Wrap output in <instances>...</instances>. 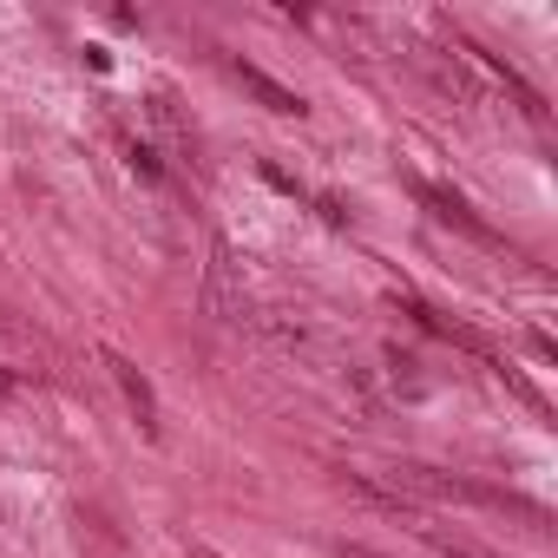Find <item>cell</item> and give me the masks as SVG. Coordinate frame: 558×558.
Here are the masks:
<instances>
[{"instance_id": "1", "label": "cell", "mask_w": 558, "mask_h": 558, "mask_svg": "<svg viewBox=\"0 0 558 558\" xmlns=\"http://www.w3.org/2000/svg\"><path fill=\"white\" fill-rule=\"evenodd\" d=\"M414 191H421V204H427V210H434L440 223H453V230H466L473 243H499V236H493V230L480 223V210H473V204H466L460 191H447V184H414Z\"/></svg>"}, {"instance_id": "6", "label": "cell", "mask_w": 558, "mask_h": 558, "mask_svg": "<svg viewBox=\"0 0 558 558\" xmlns=\"http://www.w3.org/2000/svg\"><path fill=\"white\" fill-rule=\"evenodd\" d=\"M336 551H342V558H381V551H368V545H349V538H342Z\"/></svg>"}, {"instance_id": "4", "label": "cell", "mask_w": 558, "mask_h": 558, "mask_svg": "<svg viewBox=\"0 0 558 558\" xmlns=\"http://www.w3.org/2000/svg\"><path fill=\"white\" fill-rule=\"evenodd\" d=\"M230 276H236V263H230V250L217 243V250H210V310L236 323V316H243V296H236V283H230Z\"/></svg>"}, {"instance_id": "2", "label": "cell", "mask_w": 558, "mask_h": 558, "mask_svg": "<svg viewBox=\"0 0 558 558\" xmlns=\"http://www.w3.org/2000/svg\"><path fill=\"white\" fill-rule=\"evenodd\" d=\"M106 368H112V381L125 388V401H132V414H138V427L145 434H158V395H151V381L125 362V355H106Z\"/></svg>"}, {"instance_id": "5", "label": "cell", "mask_w": 558, "mask_h": 558, "mask_svg": "<svg viewBox=\"0 0 558 558\" xmlns=\"http://www.w3.org/2000/svg\"><path fill=\"white\" fill-rule=\"evenodd\" d=\"M132 171H138V178H158V158H151L145 145H132Z\"/></svg>"}, {"instance_id": "3", "label": "cell", "mask_w": 558, "mask_h": 558, "mask_svg": "<svg viewBox=\"0 0 558 558\" xmlns=\"http://www.w3.org/2000/svg\"><path fill=\"white\" fill-rule=\"evenodd\" d=\"M236 80H243V86H250V93H256V99H263L269 112H283V119H303V112H310V99H303V93L276 86V80H269L263 66H250V60H236Z\"/></svg>"}]
</instances>
